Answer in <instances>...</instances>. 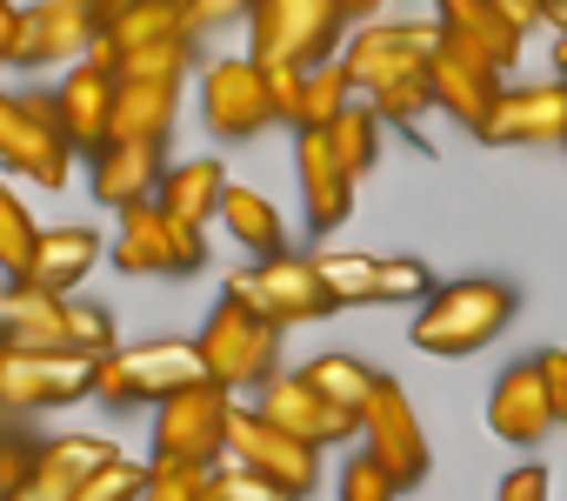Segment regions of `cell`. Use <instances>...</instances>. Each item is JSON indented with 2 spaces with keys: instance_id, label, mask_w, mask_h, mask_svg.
I'll return each mask as SVG.
<instances>
[{
  "instance_id": "15",
  "label": "cell",
  "mask_w": 567,
  "mask_h": 501,
  "mask_svg": "<svg viewBox=\"0 0 567 501\" xmlns=\"http://www.w3.org/2000/svg\"><path fill=\"white\" fill-rule=\"evenodd\" d=\"M361 448H368L374 461H388V474H394L401 488L427 481V434H421L414 401H408V388H401L394 375H374V388H368V401H361Z\"/></svg>"
},
{
  "instance_id": "26",
  "label": "cell",
  "mask_w": 567,
  "mask_h": 501,
  "mask_svg": "<svg viewBox=\"0 0 567 501\" xmlns=\"http://www.w3.org/2000/svg\"><path fill=\"white\" fill-rule=\"evenodd\" d=\"M0 341H8V348H48V355L74 348L68 341V301L8 282V288H0Z\"/></svg>"
},
{
  "instance_id": "32",
  "label": "cell",
  "mask_w": 567,
  "mask_h": 501,
  "mask_svg": "<svg viewBox=\"0 0 567 501\" xmlns=\"http://www.w3.org/2000/svg\"><path fill=\"white\" fill-rule=\"evenodd\" d=\"M334 308H368L381 301V255H315Z\"/></svg>"
},
{
  "instance_id": "49",
  "label": "cell",
  "mask_w": 567,
  "mask_h": 501,
  "mask_svg": "<svg viewBox=\"0 0 567 501\" xmlns=\"http://www.w3.org/2000/svg\"><path fill=\"white\" fill-rule=\"evenodd\" d=\"M554 74L567 81V34H560V48H554Z\"/></svg>"
},
{
  "instance_id": "25",
  "label": "cell",
  "mask_w": 567,
  "mask_h": 501,
  "mask_svg": "<svg viewBox=\"0 0 567 501\" xmlns=\"http://www.w3.org/2000/svg\"><path fill=\"white\" fill-rule=\"evenodd\" d=\"M181 108V74H121L114 141H167Z\"/></svg>"
},
{
  "instance_id": "33",
  "label": "cell",
  "mask_w": 567,
  "mask_h": 501,
  "mask_svg": "<svg viewBox=\"0 0 567 501\" xmlns=\"http://www.w3.org/2000/svg\"><path fill=\"white\" fill-rule=\"evenodd\" d=\"M301 375H308L328 401H341V408H354V415H361V401H368V388H374V368H361L354 355H315Z\"/></svg>"
},
{
  "instance_id": "48",
  "label": "cell",
  "mask_w": 567,
  "mask_h": 501,
  "mask_svg": "<svg viewBox=\"0 0 567 501\" xmlns=\"http://www.w3.org/2000/svg\"><path fill=\"white\" fill-rule=\"evenodd\" d=\"M341 8H348V21H354V28H368V21L388 8V0H341Z\"/></svg>"
},
{
  "instance_id": "18",
  "label": "cell",
  "mask_w": 567,
  "mask_h": 501,
  "mask_svg": "<svg viewBox=\"0 0 567 501\" xmlns=\"http://www.w3.org/2000/svg\"><path fill=\"white\" fill-rule=\"evenodd\" d=\"M487 428L507 441V448H540L560 421H554V401H547V381H540V361H514L501 368L494 395H487Z\"/></svg>"
},
{
  "instance_id": "9",
  "label": "cell",
  "mask_w": 567,
  "mask_h": 501,
  "mask_svg": "<svg viewBox=\"0 0 567 501\" xmlns=\"http://www.w3.org/2000/svg\"><path fill=\"white\" fill-rule=\"evenodd\" d=\"M200 114L220 141H254L260 127L280 121L274 108V68L254 54H220L200 68Z\"/></svg>"
},
{
  "instance_id": "47",
  "label": "cell",
  "mask_w": 567,
  "mask_h": 501,
  "mask_svg": "<svg viewBox=\"0 0 567 501\" xmlns=\"http://www.w3.org/2000/svg\"><path fill=\"white\" fill-rule=\"evenodd\" d=\"M14 41H21V8L0 0V61H14Z\"/></svg>"
},
{
  "instance_id": "23",
  "label": "cell",
  "mask_w": 567,
  "mask_h": 501,
  "mask_svg": "<svg viewBox=\"0 0 567 501\" xmlns=\"http://www.w3.org/2000/svg\"><path fill=\"white\" fill-rule=\"evenodd\" d=\"M107 255V241L94 234V227H48L41 234V247H34V268H28V282L21 288H41V295H54V301H68L87 275H94V262Z\"/></svg>"
},
{
  "instance_id": "46",
  "label": "cell",
  "mask_w": 567,
  "mask_h": 501,
  "mask_svg": "<svg viewBox=\"0 0 567 501\" xmlns=\"http://www.w3.org/2000/svg\"><path fill=\"white\" fill-rule=\"evenodd\" d=\"M554 8H560V0H501V14H507V21H514V28H520V34H527V28H534V21H547V14H554Z\"/></svg>"
},
{
  "instance_id": "21",
  "label": "cell",
  "mask_w": 567,
  "mask_h": 501,
  "mask_svg": "<svg viewBox=\"0 0 567 501\" xmlns=\"http://www.w3.org/2000/svg\"><path fill=\"white\" fill-rule=\"evenodd\" d=\"M295 161H301V194H308V227L315 234H334L348 214H354V174L334 161V147H328V134L321 127H308L301 134V147H295Z\"/></svg>"
},
{
  "instance_id": "29",
  "label": "cell",
  "mask_w": 567,
  "mask_h": 501,
  "mask_svg": "<svg viewBox=\"0 0 567 501\" xmlns=\"http://www.w3.org/2000/svg\"><path fill=\"white\" fill-rule=\"evenodd\" d=\"M220 227L247 247L254 262H267V255H288V221H280V207L267 201V194H254V187H227V201H220Z\"/></svg>"
},
{
  "instance_id": "45",
  "label": "cell",
  "mask_w": 567,
  "mask_h": 501,
  "mask_svg": "<svg viewBox=\"0 0 567 501\" xmlns=\"http://www.w3.org/2000/svg\"><path fill=\"white\" fill-rule=\"evenodd\" d=\"M540 361V381H547V401H554V421L567 428V348H547V355H534Z\"/></svg>"
},
{
  "instance_id": "4",
  "label": "cell",
  "mask_w": 567,
  "mask_h": 501,
  "mask_svg": "<svg viewBox=\"0 0 567 501\" xmlns=\"http://www.w3.org/2000/svg\"><path fill=\"white\" fill-rule=\"evenodd\" d=\"M207 361L194 341H121L114 355H94V395L107 408H134V401H167L181 388H200Z\"/></svg>"
},
{
  "instance_id": "1",
  "label": "cell",
  "mask_w": 567,
  "mask_h": 501,
  "mask_svg": "<svg viewBox=\"0 0 567 501\" xmlns=\"http://www.w3.org/2000/svg\"><path fill=\"white\" fill-rule=\"evenodd\" d=\"M520 315V295L507 282H447L421 301L414 315V348L421 355H481L487 341H501V328Z\"/></svg>"
},
{
  "instance_id": "7",
  "label": "cell",
  "mask_w": 567,
  "mask_h": 501,
  "mask_svg": "<svg viewBox=\"0 0 567 501\" xmlns=\"http://www.w3.org/2000/svg\"><path fill=\"white\" fill-rule=\"evenodd\" d=\"M107 255H114L121 275H174V282H187V275L207 268V241H200V227L174 221L161 201H141V207H121V227L107 241Z\"/></svg>"
},
{
  "instance_id": "14",
  "label": "cell",
  "mask_w": 567,
  "mask_h": 501,
  "mask_svg": "<svg viewBox=\"0 0 567 501\" xmlns=\"http://www.w3.org/2000/svg\"><path fill=\"white\" fill-rule=\"evenodd\" d=\"M81 395H94V355L0 348V408H68Z\"/></svg>"
},
{
  "instance_id": "41",
  "label": "cell",
  "mask_w": 567,
  "mask_h": 501,
  "mask_svg": "<svg viewBox=\"0 0 567 501\" xmlns=\"http://www.w3.org/2000/svg\"><path fill=\"white\" fill-rule=\"evenodd\" d=\"M214 501H295V494L274 488L254 468H240V461H227V468H214Z\"/></svg>"
},
{
  "instance_id": "27",
  "label": "cell",
  "mask_w": 567,
  "mask_h": 501,
  "mask_svg": "<svg viewBox=\"0 0 567 501\" xmlns=\"http://www.w3.org/2000/svg\"><path fill=\"white\" fill-rule=\"evenodd\" d=\"M227 167L214 161V154H194V161H174L167 174H161V207L174 214V221H187V227H207V221H220V201H227Z\"/></svg>"
},
{
  "instance_id": "39",
  "label": "cell",
  "mask_w": 567,
  "mask_h": 501,
  "mask_svg": "<svg viewBox=\"0 0 567 501\" xmlns=\"http://www.w3.org/2000/svg\"><path fill=\"white\" fill-rule=\"evenodd\" d=\"M34 461H41V441L0 428V501H21V488L34 481Z\"/></svg>"
},
{
  "instance_id": "42",
  "label": "cell",
  "mask_w": 567,
  "mask_h": 501,
  "mask_svg": "<svg viewBox=\"0 0 567 501\" xmlns=\"http://www.w3.org/2000/svg\"><path fill=\"white\" fill-rule=\"evenodd\" d=\"M274 108L301 134V121H308V68H274Z\"/></svg>"
},
{
  "instance_id": "12",
  "label": "cell",
  "mask_w": 567,
  "mask_h": 501,
  "mask_svg": "<svg viewBox=\"0 0 567 501\" xmlns=\"http://www.w3.org/2000/svg\"><path fill=\"white\" fill-rule=\"evenodd\" d=\"M54 108H61V127H68L74 154H87V161H94V154L114 141L121 68H114V48H107V34L94 41V54H87V61H74V68H68V81L54 88Z\"/></svg>"
},
{
  "instance_id": "51",
  "label": "cell",
  "mask_w": 567,
  "mask_h": 501,
  "mask_svg": "<svg viewBox=\"0 0 567 501\" xmlns=\"http://www.w3.org/2000/svg\"><path fill=\"white\" fill-rule=\"evenodd\" d=\"M547 21H554V28H560V34H567V0H560V8H554V14H547Z\"/></svg>"
},
{
  "instance_id": "34",
  "label": "cell",
  "mask_w": 567,
  "mask_h": 501,
  "mask_svg": "<svg viewBox=\"0 0 567 501\" xmlns=\"http://www.w3.org/2000/svg\"><path fill=\"white\" fill-rule=\"evenodd\" d=\"M141 501H214V468L194 461H147V494Z\"/></svg>"
},
{
  "instance_id": "44",
  "label": "cell",
  "mask_w": 567,
  "mask_h": 501,
  "mask_svg": "<svg viewBox=\"0 0 567 501\" xmlns=\"http://www.w3.org/2000/svg\"><path fill=\"white\" fill-rule=\"evenodd\" d=\"M254 0H187V28H227V21H247Z\"/></svg>"
},
{
  "instance_id": "3",
  "label": "cell",
  "mask_w": 567,
  "mask_h": 501,
  "mask_svg": "<svg viewBox=\"0 0 567 501\" xmlns=\"http://www.w3.org/2000/svg\"><path fill=\"white\" fill-rule=\"evenodd\" d=\"M254 61L267 68H328L334 48H348V8L341 0H254Z\"/></svg>"
},
{
  "instance_id": "24",
  "label": "cell",
  "mask_w": 567,
  "mask_h": 501,
  "mask_svg": "<svg viewBox=\"0 0 567 501\" xmlns=\"http://www.w3.org/2000/svg\"><path fill=\"white\" fill-rule=\"evenodd\" d=\"M434 21L447 41H467L474 54H487L494 68H514L520 61V28L501 14V0H434Z\"/></svg>"
},
{
  "instance_id": "53",
  "label": "cell",
  "mask_w": 567,
  "mask_h": 501,
  "mask_svg": "<svg viewBox=\"0 0 567 501\" xmlns=\"http://www.w3.org/2000/svg\"><path fill=\"white\" fill-rule=\"evenodd\" d=\"M560 147H567V141H560Z\"/></svg>"
},
{
  "instance_id": "36",
  "label": "cell",
  "mask_w": 567,
  "mask_h": 501,
  "mask_svg": "<svg viewBox=\"0 0 567 501\" xmlns=\"http://www.w3.org/2000/svg\"><path fill=\"white\" fill-rule=\"evenodd\" d=\"M141 494H147V461L114 454L107 468H94V474L81 481V494H74V501H141Z\"/></svg>"
},
{
  "instance_id": "2",
  "label": "cell",
  "mask_w": 567,
  "mask_h": 501,
  "mask_svg": "<svg viewBox=\"0 0 567 501\" xmlns=\"http://www.w3.org/2000/svg\"><path fill=\"white\" fill-rule=\"evenodd\" d=\"M194 348L207 361V381H220L227 395H260L280 375V328L267 315H254L247 301H234V295L214 301Z\"/></svg>"
},
{
  "instance_id": "11",
  "label": "cell",
  "mask_w": 567,
  "mask_h": 501,
  "mask_svg": "<svg viewBox=\"0 0 567 501\" xmlns=\"http://www.w3.org/2000/svg\"><path fill=\"white\" fill-rule=\"evenodd\" d=\"M107 34V8L101 0H34L21 8V41L8 68H74L94 54V41Z\"/></svg>"
},
{
  "instance_id": "17",
  "label": "cell",
  "mask_w": 567,
  "mask_h": 501,
  "mask_svg": "<svg viewBox=\"0 0 567 501\" xmlns=\"http://www.w3.org/2000/svg\"><path fill=\"white\" fill-rule=\"evenodd\" d=\"M501 74H507V68H494V61L474 54L467 41H441V54H434V68H427V81H434V108L481 134V127L494 121L501 94H507Z\"/></svg>"
},
{
  "instance_id": "43",
  "label": "cell",
  "mask_w": 567,
  "mask_h": 501,
  "mask_svg": "<svg viewBox=\"0 0 567 501\" xmlns=\"http://www.w3.org/2000/svg\"><path fill=\"white\" fill-rule=\"evenodd\" d=\"M494 501H547V468H540V461H520V468H507Z\"/></svg>"
},
{
  "instance_id": "20",
  "label": "cell",
  "mask_w": 567,
  "mask_h": 501,
  "mask_svg": "<svg viewBox=\"0 0 567 501\" xmlns=\"http://www.w3.org/2000/svg\"><path fill=\"white\" fill-rule=\"evenodd\" d=\"M87 167H94V201H107L114 214L154 201L161 194V174H167L161 141H107Z\"/></svg>"
},
{
  "instance_id": "31",
  "label": "cell",
  "mask_w": 567,
  "mask_h": 501,
  "mask_svg": "<svg viewBox=\"0 0 567 501\" xmlns=\"http://www.w3.org/2000/svg\"><path fill=\"white\" fill-rule=\"evenodd\" d=\"M41 234H48V227H34V214L21 207V194L0 187V275H8V282H28Z\"/></svg>"
},
{
  "instance_id": "10",
  "label": "cell",
  "mask_w": 567,
  "mask_h": 501,
  "mask_svg": "<svg viewBox=\"0 0 567 501\" xmlns=\"http://www.w3.org/2000/svg\"><path fill=\"white\" fill-rule=\"evenodd\" d=\"M227 421H234V395L220 381L181 388L154 408V454L147 461H194V468H220L227 454Z\"/></svg>"
},
{
  "instance_id": "30",
  "label": "cell",
  "mask_w": 567,
  "mask_h": 501,
  "mask_svg": "<svg viewBox=\"0 0 567 501\" xmlns=\"http://www.w3.org/2000/svg\"><path fill=\"white\" fill-rule=\"evenodd\" d=\"M381 127H388V121H381V114H374L368 101H354V108H348V114H341L334 127H321V134H328L334 161H341V167H348V174L361 181V174L374 167V154H381Z\"/></svg>"
},
{
  "instance_id": "50",
  "label": "cell",
  "mask_w": 567,
  "mask_h": 501,
  "mask_svg": "<svg viewBox=\"0 0 567 501\" xmlns=\"http://www.w3.org/2000/svg\"><path fill=\"white\" fill-rule=\"evenodd\" d=\"M101 8H107V21H114V14H127V8H134V0H101Z\"/></svg>"
},
{
  "instance_id": "8",
  "label": "cell",
  "mask_w": 567,
  "mask_h": 501,
  "mask_svg": "<svg viewBox=\"0 0 567 501\" xmlns=\"http://www.w3.org/2000/svg\"><path fill=\"white\" fill-rule=\"evenodd\" d=\"M441 41H447L441 21H368V28L348 34L341 68L354 81V94L368 101V94H381V88H394L408 74H427L434 54H441Z\"/></svg>"
},
{
  "instance_id": "37",
  "label": "cell",
  "mask_w": 567,
  "mask_h": 501,
  "mask_svg": "<svg viewBox=\"0 0 567 501\" xmlns=\"http://www.w3.org/2000/svg\"><path fill=\"white\" fill-rule=\"evenodd\" d=\"M68 341H74V355H114L121 348L114 341V315L94 308V301H74V295H68Z\"/></svg>"
},
{
  "instance_id": "16",
  "label": "cell",
  "mask_w": 567,
  "mask_h": 501,
  "mask_svg": "<svg viewBox=\"0 0 567 501\" xmlns=\"http://www.w3.org/2000/svg\"><path fill=\"white\" fill-rule=\"evenodd\" d=\"M254 408H260L274 428L301 434L308 448H341V441H361V415H354V408H341V401H328L308 375H274V381L254 395Z\"/></svg>"
},
{
  "instance_id": "38",
  "label": "cell",
  "mask_w": 567,
  "mask_h": 501,
  "mask_svg": "<svg viewBox=\"0 0 567 501\" xmlns=\"http://www.w3.org/2000/svg\"><path fill=\"white\" fill-rule=\"evenodd\" d=\"M401 481L388 474V461H374L368 448H354V461L341 468V501H394Z\"/></svg>"
},
{
  "instance_id": "35",
  "label": "cell",
  "mask_w": 567,
  "mask_h": 501,
  "mask_svg": "<svg viewBox=\"0 0 567 501\" xmlns=\"http://www.w3.org/2000/svg\"><path fill=\"white\" fill-rule=\"evenodd\" d=\"M368 108H374L388 127H408V134H414V121H421V114H434V81H427V74H408V81H394V88L368 94Z\"/></svg>"
},
{
  "instance_id": "13",
  "label": "cell",
  "mask_w": 567,
  "mask_h": 501,
  "mask_svg": "<svg viewBox=\"0 0 567 501\" xmlns=\"http://www.w3.org/2000/svg\"><path fill=\"white\" fill-rule=\"evenodd\" d=\"M227 461L267 474L274 488H288L295 501H301V494L315 488V474H321V448H308L301 434L274 428L260 408H240V401H234V421H227Z\"/></svg>"
},
{
  "instance_id": "19",
  "label": "cell",
  "mask_w": 567,
  "mask_h": 501,
  "mask_svg": "<svg viewBox=\"0 0 567 501\" xmlns=\"http://www.w3.org/2000/svg\"><path fill=\"white\" fill-rule=\"evenodd\" d=\"M487 147H534V141H567V81H534V88H507L494 121L481 127Z\"/></svg>"
},
{
  "instance_id": "40",
  "label": "cell",
  "mask_w": 567,
  "mask_h": 501,
  "mask_svg": "<svg viewBox=\"0 0 567 501\" xmlns=\"http://www.w3.org/2000/svg\"><path fill=\"white\" fill-rule=\"evenodd\" d=\"M434 275L414 255H381V301H427Z\"/></svg>"
},
{
  "instance_id": "5",
  "label": "cell",
  "mask_w": 567,
  "mask_h": 501,
  "mask_svg": "<svg viewBox=\"0 0 567 501\" xmlns=\"http://www.w3.org/2000/svg\"><path fill=\"white\" fill-rule=\"evenodd\" d=\"M0 167L21 174V181H41V187H68L74 141H68L48 88H28V94L0 88Z\"/></svg>"
},
{
  "instance_id": "28",
  "label": "cell",
  "mask_w": 567,
  "mask_h": 501,
  "mask_svg": "<svg viewBox=\"0 0 567 501\" xmlns=\"http://www.w3.org/2000/svg\"><path fill=\"white\" fill-rule=\"evenodd\" d=\"M174 41H194V28H187V0H134L127 14L107 21V48H114V61L147 54V48H174Z\"/></svg>"
},
{
  "instance_id": "22",
  "label": "cell",
  "mask_w": 567,
  "mask_h": 501,
  "mask_svg": "<svg viewBox=\"0 0 567 501\" xmlns=\"http://www.w3.org/2000/svg\"><path fill=\"white\" fill-rule=\"evenodd\" d=\"M107 461H114V441H101V434H54V441H41V461H34V481L21 488V501H74L81 481L94 468H107Z\"/></svg>"
},
{
  "instance_id": "6",
  "label": "cell",
  "mask_w": 567,
  "mask_h": 501,
  "mask_svg": "<svg viewBox=\"0 0 567 501\" xmlns=\"http://www.w3.org/2000/svg\"><path fill=\"white\" fill-rule=\"evenodd\" d=\"M227 295L247 301L254 315H267L274 328H301V321H328L334 315V295L321 282V262L308 255H267V262H247L227 275Z\"/></svg>"
},
{
  "instance_id": "52",
  "label": "cell",
  "mask_w": 567,
  "mask_h": 501,
  "mask_svg": "<svg viewBox=\"0 0 567 501\" xmlns=\"http://www.w3.org/2000/svg\"><path fill=\"white\" fill-rule=\"evenodd\" d=\"M0 68H8V61H0Z\"/></svg>"
}]
</instances>
